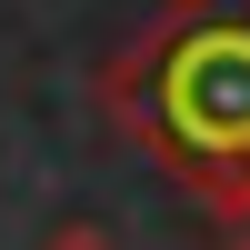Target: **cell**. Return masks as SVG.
Segmentation results:
<instances>
[{"instance_id":"6da1fadb","label":"cell","mask_w":250,"mask_h":250,"mask_svg":"<svg viewBox=\"0 0 250 250\" xmlns=\"http://www.w3.org/2000/svg\"><path fill=\"white\" fill-rule=\"evenodd\" d=\"M100 120L210 220L250 230V0H160L100 60Z\"/></svg>"},{"instance_id":"3957f363","label":"cell","mask_w":250,"mask_h":250,"mask_svg":"<svg viewBox=\"0 0 250 250\" xmlns=\"http://www.w3.org/2000/svg\"><path fill=\"white\" fill-rule=\"evenodd\" d=\"M220 250H250V230H240V240H220Z\"/></svg>"},{"instance_id":"7a4b0ae2","label":"cell","mask_w":250,"mask_h":250,"mask_svg":"<svg viewBox=\"0 0 250 250\" xmlns=\"http://www.w3.org/2000/svg\"><path fill=\"white\" fill-rule=\"evenodd\" d=\"M40 250H120V240H110V230H100V220H60V230H50V240H40Z\"/></svg>"}]
</instances>
